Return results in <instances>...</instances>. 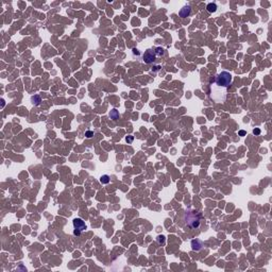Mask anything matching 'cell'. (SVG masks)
I'll return each mask as SVG.
<instances>
[{"mask_svg": "<svg viewBox=\"0 0 272 272\" xmlns=\"http://www.w3.org/2000/svg\"><path fill=\"white\" fill-rule=\"evenodd\" d=\"M190 13H192V8H190V6H185V7H183L180 10L179 15L182 18H186V17H188L190 15Z\"/></svg>", "mask_w": 272, "mask_h": 272, "instance_id": "5b68a950", "label": "cell"}, {"mask_svg": "<svg viewBox=\"0 0 272 272\" xmlns=\"http://www.w3.org/2000/svg\"><path fill=\"white\" fill-rule=\"evenodd\" d=\"M232 74L228 71H221L220 73H218L216 77H215V81H214V84L211 83V94H210V97L211 99H215L216 95H219V94H222L223 97L225 98V90L226 88L231 85L232 83Z\"/></svg>", "mask_w": 272, "mask_h": 272, "instance_id": "6da1fadb", "label": "cell"}, {"mask_svg": "<svg viewBox=\"0 0 272 272\" xmlns=\"http://www.w3.org/2000/svg\"><path fill=\"white\" fill-rule=\"evenodd\" d=\"M125 139H127V142H128V143H132V142H133V139H134V137H133V136H127V138H125Z\"/></svg>", "mask_w": 272, "mask_h": 272, "instance_id": "9a60e30c", "label": "cell"}, {"mask_svg": "<svg viewBox=\"0 0 272 272\" xmlns=\"http://www.w3.org/2000/svg\"><path fill=\"white\" fill-rule=\"evenodd\" d=\"M200 220H201V213L198 210H193L188 209L185 213V222L186 224L192 228V229H197L200 225Z\"/></svg>", "mask_w": 272, "mask_h": 272, "instance_id": "7a4b0ae2", "label": "cell"}, {"mask_svg": "<svg viewBox=\"0 0 272 272\" xmlns=\"http://www.w3.org/2000/svg\"><path fill=\"white\" fill-rule=\"evenodd\" d=\"M156 240H157V242H158L159 244H164V243H165V236L159 235V236H157Z\"/></svg>", "mask_w": 272, "mask_h": 272, "instance_id": "7c38bea8", "label": "cell"}, {"mask_svg": "<svg viewBox=\"0 0 272 272\" xmlns=\"http://www.w3.org/2000/svg\"><path fill=\"white\" fill-rule=\"evenodd\" d=\"M155 59H156V56H155V52H154L153 49H147L144 53V56H143V60L146 64L153 63L155 61Z\"/></svg>", "mask_w": 272, "mask_h": 272, "instance_id": "277c9868", "label": "cell"}, {"mask_svg": "<svg viewBox=\"0 0 272 272\" xmlns=\"http://www.w3.org/2000/svg\"><path fill=\"white\" fill-rule=\"evenodd\" d=\"M202 247H203V243L199 239H194L192 241V249L194 251H200L202 249Z\"/></svg>", "mask_w": 272, "mask_h": 272, "instance_id": "8992f818", "label": "cell"}, {"mask_svg": "<svg viewBox=\"0 0 272 272\" xmlns=\"http://www.w3.org/2000/svg\"><path fill=\"white\" fill-rule=\"evenodd\" d=\"M31 102H32V104L33 105H39L41 104V102H42V99H41V97L39 96H37V95H35V96H33V97H31Z\"/></svg>", "mask_w": 272, "mask_h": 272, "instance_id": "52a82bcc", "label": "cell"}, {"mask_svg": "<svg viewBox=\"0 0 272 272\" xmlns=\"http://www.w3.org/2000/svg\"><path fill=\"white\" fill-rule=\"evenodd\" d=\"M100 183H102V184H107V183H110V177H108L107 174L101 175V178H100Z\"/></svg>", "mask_w": 272, "mask_h": 272, "instance_id": "8fae6325", "label": "cell"}, {"mask_svg": "<svg viewBox=\"0 0 272 272\" xmlns=\"http://www.w3.org/2000/svg\"><path fill=\"white\" fill-rule=\"evenodd\" d=\"M246 134H247L246 131H243V130H240V131H239V135H240V136H244Z\"/></svg>", "mask_w": 272, "mask_h": 272, "instance_id": "2e32d148", "label": "cell"}, {"mask_svg": "<svg viewBox=\"0 0 272 272\" xmlns=\"http://www.w3.org/2000/svg\"><path fill=\"white\" fill-rule=\"evenodd\" d=\"M206 9H207V11L209 12V13H215L216 11H217V4L216 3H208L207 6H206Z\"/></svg>", "mask_w": 272, "mask_h": 272, "instance_id": "9c48e42d", "label": "cell"}, {"mask_svg": "<svg viewBox=\"0 0 272 272\" xmlns=\"http://www.w3.org/2000/svg\"><path fill=\"white\" fill-rule=\"evenodd\" d=\"M110 117L113 120H117L119 118V112L116 110V108H114V110H112L111 113H110Z\"/></svg>", "mask_w": 272, "mask_h": 272, "instance_id": "ba28073f", "label": "cell"}, {"mask_svg": "<svg viewBox=\"0 0 272 272\" xmlns=\"http://www.w3.org/2000/svg\"><path fill=\"white\" fill-rule=\"evenodd\" d=\"M253 134H255V135H259V134H260V130H259L258 128L254 129V130H253Z\"/></svg>", "mask_w": 272, "mask_h": 272, "instance_id": "5bb4252c", "label": "cell"}, {"mask_svg": "<svg viewBox=\"0 0 272 272\" xmlns=\"http://www.w3.org/2000/svg\"><path fill=\"white\" fill-rule=\"evenodd\" d=\"M154 52H155V56L156 57H162V56H164V49L163 48H160V47H157V48H155L154 49Z\"/></svg>", "mask_w": 272, "mask_h": 272, "instance_id": "30bf717a", "label": "cell"}, {"mask_svg": "<svg viewBox=\"0 0 272 272\" xmlns=\"http://www.w3.org/2000/svg\"><path fill=\"white\" fill-rule=\"evenodd\" d=\"M85 136L87 138H92L93 136H94V132H92V131H86L85 132Z\"/></svg>", "mask_w": 272, "mask_h": 272, "instance_id": "4fadbf2b", "label": "cell"}, {"mask_svg": "<svg viewBox=\"0 0 272 272\" xmlns=\"http://www.w3.org/2000/svg\"><path fill=\"white\" fill-rule=\"evenodd\" d=\"M72 225H73V229H74V231H73V234H74V235H80L83 231L86 230V224H85V222L83 221V219H81V218H75V219H73Z\"/></svg>", "mask_w": 272, "mask_h": 272, "instance_id": "3957f363", "label": "cell"}]
</instances>
